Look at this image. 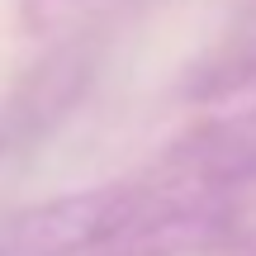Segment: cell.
I'll use <instances>...</instances> for the list:
<instances>
[{
    "label": "cell",
    "mask_w": 256,
    "mask_h": 256,
    "mask_svg": "<svg viewBox=\"0 0 256 256\" xmlns=\"http://www.w3.org/2000/svg\"><path fill=\"white\" fill-rule=\"evenodd\" d=\"M171 171L200 185H242L256 180V104L238 114L209 119L185 142H176Z\"/></svg>",
    "instance_id": "2"
},
{
    "label": "cell",
    "mask_w": 256,
    "mask_h": 256,
    "mask_svg": "<svg viewBox=\"0 0 256 256\" xmlns=\"http://www.w3.org/2000/svg\"><path fill=\"white\" fill-rule=\"evenodd\" d=\"M152 194L138 185H95L0 218V256H90L147 228Z\"/></svg>",
    "instance_id": "1"
}]
</instances>
